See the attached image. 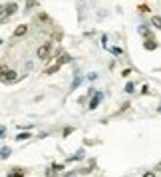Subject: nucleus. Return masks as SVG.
<instances>
[{
	"label": "nucleus",
	"instance_id": "obj_20",
	"mask_svg": "<svg viewBox=\"0 0 161 177\" xmlns=\"http://www.w3.org/2000/svg\"><path fill=\"white\" fill-rule=\"evenodd\" d=\"M52 167H54V169H56V171H62V169H64V165H62V163H58V165H56V163H54V165H52Z\"/></svg>",
	"mask_w": 161,
	"mask_h": 177
},
{
	"label": "nucleus",
	"instance_id": "obj_24",
	"mask_svg": "<svg viewBox=\"0 0 161 177\" xmlns=\"http://www.w3.org/2000/svg\"><path fill=\"white\" fill-rule=\"evenodd\" d=\"M2 14H6V6H0V16Z\"/></svg>",
	"mask_w": 161,
	"mask_h": 177
},
{
	"label": "nucleus",
	"instance_id": "obj_5",
	"mask_svg": "<svg viewBox=\"0 0 161 177\" xmlns=\"http://www.w3.org/2000/svg\"><path fill=\"white\" fill-rule=\"evenodd\" d=\"M16 80H18L16 72H14V70H10V72H8V76L4 78V84H12V82H16Z\"/></svg>",
	"mask_w": 161,
	"mask_h": 177
},
{
	"label": "nucleus",
	"instance_id": "obj_2",
	"mask_svg": "<svg viewBox=\"0 0 161 177\" xmlns=\"http://www.w3.org/2000/svg\"><path fill=\"white\" fill-rule=\"evenodd\" d=\"M101 100H104V92H95L94 98H92V101H90V110H95V108L100 106Z\"/></svg>",
	"mask_w": 161,
	"mask_h": 177
},
{
	"label": "nucleus",
	"instance_id": "obj_22",
	"mask_svg": "<svg viewBox=\"0 0 161 177\" xmlns=\"http://www.w3.org/2000/svg\"><path fill=\"white\" fill-rule=\"evenodd\" d=\"M78 173H76V171H70V173H66V175H64V177H76Z\"/></svg>",
	"mask_w": 161,
	"mask_h": 177
},
{
	"label": "nucleus",
	"instance_id": "obj_15",
	"mask_svg": "<svg viewBox=\"0 0 161 177\" xmlns=\"http://www.w3.org/2000/svg\"><path fill=\"white\" fill-rule=\"evenodd\" d=\"M111 54H114V56H121L123 50H121V48H117V46H114V48H111Z\"/></svg>",
	"mask_w": 161,
	"mask_h": 177
},
{
	"label": "nucleus",
	"instance_id": "obj_16",
	"mask_svg": "<svg viewBox=\"0 0 161 177\" xmlns=\"http://www.w3.org/2000/svg\"><path fill=\"white\" fill-rule=\"evenodd\" d=\"M125 92H127V94H133V92H135V86H133L131 82H129V84H125Z\"/></svg>",
	"mask_w": 161,
	"mask_h": 177
},
{
	"label": "nucleus",
	"instance_id": "obj_7",
	"mask_svg": "<svg viewBox=\"0 0 161 177\" xmlns=\"http://www.w3.org/2000/svg\"><path fill=\"white\" fill-rule=\"evenodd\" d=\"M26 32H28V26H18V28L14 30V38H20V36H24Z\"/></svg>",
	"mask_w": 161,
	"mask_h": 177
},
{
	"label": "nucleus",
	"instance_id": "obj_12",
	"mask_svg": "<svg viewBox=\"0 0 161 177\" xmlns=\"http://www.w3.org/2000/svg\"><path fill=\"white\" fill-rule=\"evenodd\" d=\"M151 24H153L157 30H161V16H153V18H151Z\"/></svg>",
	"mask_w": 161,
	"mask_h": 177
},
{
	"label": "nucleus",
	"instance_id": "obj_6",
	"mask_svg": "<svg viewBox=\"0 0 161 177\" xmlns=\"http://www.w3.org/2000/svg\"><path fill=\"white\" fill-rule=\"evenodd\" d=\"M143 48H145V50H155V48H157V42H155L153 38H147L145 44H143Z\"/></svg>",
	"mask_w": 161,
	"mask_h": 177
},
{
	"label": "nucleus",
	"instance_id": "obj_25",
	"mask_svg": "<svg viewBox=\"0 0 161 177\" xmlns=\"http://www.w3.org/2000/svg\"><path fill=\"white\" fill-rule=\"evenodd\" d=\"M159 165H161V163H159Z\"/></svg>",
	"mask_w": 161,
	"mask_h": 177
},
{
	"label": "nucleus",
	"instance_id": "obj_9",
	"mask_svg": "<svg viewBox=\"0 0 161 177\" xmlns=\"http://www.w3.org/2000/svg\"><path fill=\"white\" fill-rule=\"evenodd\" d=\"M10 153H12V149H10V147H2V149H0V159H8Z\"/></svg>",
	"mask_w": 161,
	"mask_h": 177
},
{
	"label": "nucleus",
	"instance_id": "obj_11",
	"mask_svg": "<svg viewBox=\"0 0 161 177\" xmlns=\"http://www.w3.org/2000/svg\"><path fill=\"white\" fill-rule=\"evenodd\" d=\"M8 72H10V70L6 66H0V82H4V78L8 76Z\"/></svg>",
	"mask_w": 161,
	"mask_h": 177
},
{
	"label": "nucleus",
	"instance_id": "obj_21",
	"mask_svg": "<svg viewBox=\"0 0 161 177\" xmlns=\"http://www.w3.org/2000/svg\"><path fill=\"white\" fill-rule=\"evenodd\" d=\"M139 10H141V12H149V8L145 6V4H141V6H139Z\"/></svg>",
	"mask_w": 161,
	"mask_h": 177
},
{
	"label": "nucleus",
	"instance_id": "obj_8",
	"mask_svg": "<svg viewBox=\"0 0 161 177\" xmlns=\"http://www.w3.org/2000/svg\"><path fill=\"white\" fill-rule=\"evenodd\" d=\"M16 10H18V6H16V2H10L8 6H6V18H10V16H12Z\"/></svg>",
	"mask_w": 161,
	"mask_h": 177
},
{
	"label": "nucleus",
	"instance_id": "obj_18",
	"mask_svg": "<svg viewBox=\"0 0 161 177\" xmlns=\"http://www.w3.org/2000/svg\"><path fill=\"white\" fill-rule=\"evenodd\" d=\"M58 173V171L56 169H54V167H50V169H46V177H54V175H56Z\"/></svg>",
	"mask_w": 161,
	"mask_h": 177
},
{
	"label": "nucleus",
	"instance_id": "obj_1",
	"mask_svg": "<svg viewBox=\"0 0 161 177\" xmlns=\"http://www.w3.org/2000/svg\"><path fill=\"white\" fill-rule=\"evenodd\" d=\"M50 52H52V44H50V42H46V44L38 46V50H36V56H38L40 60H48V58H50Z\"/></svg>",
	"mask_w": 161,
	"mask_h": 177
},
{
	"label": "nucleus",
	"instance_id": "obj_14",
	"mask_svg": "<svg viewBox=\"0 0 161 177\" xmlns=\"http://www.w3.org/2000/svg\"><path fill=\"white\" fill-rule=\"evenodd\" d=\"M70 60H72V58H70V54H62V58H60V62H58V64H68Z\"/></svg>",
	"mask_w": 161,
	"mask_h": 177
},
{
	"label": "nucleus",
	"instance_id": "obj_10",
	"mask_svg": "<svg viewBox=\"0 0 161 177\" xmlns=\"http://www.w3.org/2000/svg\"><path fill=\"white\" fill-rule=\"evenodd\" d=\"M60 66H62V64H58V62H56V64H54V66H50V68L46 70V74H48V76H50V74H56L58 70H60Z\"/></svg>",
	"mask_w": 161,
	"mask_h": 177
},
{
	"label": "nucleus",
	"instance_id": "obj_4",
	"mask_svg": "<svg viewBox=\"0 0 161 177\" xmlns=\"http://www.w3.org/2000/svg\"><path fill=\"white\" fill-rule=\"evenodd\" d=\"M24 175H26V171L22 167H14V171L8 173V177H24Z\"/></svg>",
	"mask_w": 161,
	"mask_h": 177
},
{
	"label": "nucleus",
	"instance_id": "obj_13",
	"mask_svg": "<svg viewBox=\"0 0 161 177\" xmlns=\"http://www.w3.org/2000/svg\"><path fill=\"white\" fill-rule=\"evenodd\" d=\"M28 137H30V133H28V131L18 133V135H16V139H18V141H24V139H28Z\"/></svg>",
	"mask_w": 161,
	"mask_h": 177
},
{
	"label": "nucleus",
	"instance_id": "obj_17",
	"mask_svg": "<svg viewBox=\"0 0 161 177\" xmlns=\"http://www.w3.org/2000/svg\"><path fill=\"white\" fill-rule=\"evenodd\" d=\"M80 84H82V76H76V80H74V84H72V90H76Z\"/></svg>",
	"mask_w": 161,
	"mask_h": 177
},
{
	"label": "nucleus",
	"instance_id": "obj_23",
	"mask_svg": "<svg viewBox=\"0 0 161 177\" xmlns=\"http://www.w3.org/2000/svg\"><path fill=\"white\" fill-rule=\"evenodd\" d=\"M143 177H155L153 171H147V173H143Z\"/></svg>",
	"mask_w": 161,
	"mask_h": 177
},
{
	"label": "nucleus",
	"instance_id": "obj_19",
	"mask_svg": "<svg viewBox=\"0 0 161 177\" xmlns=\"http://www.w3.org/2000/svg\"><path fill=\"white\" fill-rule=\"evenodd\" d=\"M4 135H6V127H4V125H0V139H2Z\"/></svg>",
	"mask_w": 161,
	"mask_h": 177
},
{
	"label": "nucleus",
	"instance_id": "obj_3",
	"mask_svg": "<svg viewBox=\"0 0 161 177\" xmlns=\"http://www.w3.org/2000/svg\"><path fill=\"white\" fill-rule=\"evenodd\" d=\"M137 32H139V36H143V38H151V30H149L147 26H137Z\"/></svg>",
	"mask_w": 161,
	"mask_h": 177
}]
</instances>
